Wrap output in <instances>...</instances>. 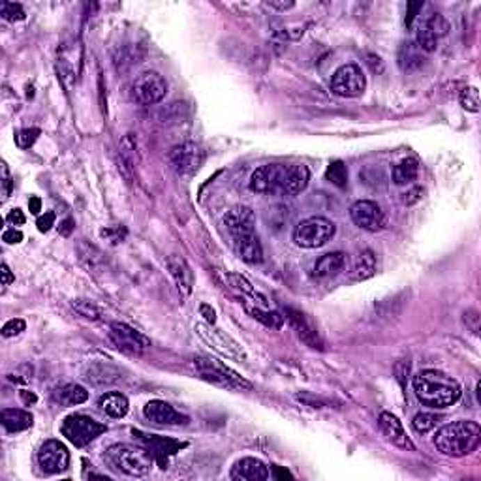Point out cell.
Here are the masks:
<instances>
[{"label":"cell","mask_w":481,"mask_h":481,"mask_svg":"<svg viewBox=\"0 0 481 481\" xmlns=\"http://www.w3.org/2000/svg\"><path fill=\"white\" fill-rule=\"evenodd\" d=\"M310 181V171L303 164H267L250 175V190L256 194L297 196Z\"/></svg>","instance_id":"obj_1"},{"label":"cell","mask_w":481,"mask_h":481,"mask_svg":"<svg viewBox=\"0 0 481 481\" xmlns=\"http://www.w3.org/2000/svg\"><path fill=\"white\" fill-rule=\"evenodd\" d=\"M412 386L419 402L434 410H442V408L455 404L463 395L461 384L455 378L434 369L418 372L413 376Z\"/></svg>","instance_id":"obj_2"},{"label":"cell","mask_w":481,"mask_h":481,"mask_svg":"<svg viewBox=\"0 0 481 481\" xmlns=\"http://www.w3.org/2000/svg\"><path fill=\"white\" fill-rule=\"evenodd\" d=\"M481 427L475 421H453L434 434V445L442 455L464 457L480 445Z\"/></svg>","instance_id":"obj_3"},{"label":"cell","mask_w":481,"mask_h":481,"mask_svg":"<svg viewBox=\"0 0 481 481\" xmlns=\"http://www.w3.org/2000/svg\"><path fill=\"white\" fill-rule=\"evenodd\" d=\"M104 459L113 470L130 478H143L150 472L152 455L147 450L130 444H113L106 450Z\"/></svg>","instance_id":"obj_4"},{"label":"cell","mask_w":481,"mask_h":481,"mask_svg":"<svg viewBox=\"0 0 481 481\" xmlns=\"http://www.w3.org/2000/svg\"><path fill=\"white\" fill-rule=\"evenodd\" d=\"M194 369L196 374L200 376L201 380L211 381V384L219 386V388L235 389V391H249V389H252V384L249 380H244L243 376L237 374L235 370L230 369L228 365H224L219 359H214V357H196Z\"/></svg>","instance_id":"obj_5"},{"label":"cell","mask_w":481,"mask_h":481,"mask_svg":"<svg viewBox=\"0 0 481 481\" xmlns=\"http://www.w3.org/2000/svg\"><path fill=\"white\" fill-rule=\"evenodd\" d=\"M337 233V226L324 216H310L301 220L294 230V243L301 249H320L329 243Z\"/></svg>","instance_id":"obj_6"},{"label":"cell","mask_w":481,"mask_h":481,"mask_svg":"<svg viewBox=\"0 0 481 481\" xmlns=\"http://www.w3.org/2000/svg\"><path fill=\"white\" fill-rule=\"evenodd\" d=\"M107 431V425L96 421V419L83 416V413H72L64 419L61 425V432L63 436H66L68 442L75 445V448H85L93 440L102 436Z\"/></svg>","instance_id":"obj_7"},{"label":"cell","mask_w":481,"mask_h":481,"mask_svg":"<svg viewBox=\"0 0 481 481\" xmlns=\"http://www.w3.org/2000/svg\"><path fill=\"white\" fill-rule=\"evenodd\" d=\"M196 333L200 335L203 340H205L211 348H213L216 354L228 357V359H233V361L246 363V352L241 344L232 338L228 333H224L219 327H214L213 324H207V322H200L196 324Z\"/></svg>","instance_id":"obj_8"},{"label":"cell","mask_w":481,"mask_h":481,"mask_svg":"<svg viewBox=\"0 0 481 481\" xmlns=\"http://www.w3.org/2000/svg\"><path fill=\"white\" fill-rule=\"evenodd\" d=\"M168 160L177 175L190 177L194 175L196 171H200V168L205 162V152L194 141H187V143L177 145L169 150Z\"/></svg>","instance_id":"obj_9"},{"label":"cell","mask_w":481,"mask_h":481,"mask_svg":"<svg viewBox=\"0 0 481 481\" xmlns=\"http://www.w3.org/2000/svg\"><path fill=\"white\" fill-rule=\"evenodd\" d=\"M168 93V81L158 72H143L132 83V96L141 106H155Z\"/></svg>","instance_id":"obj_10"},{"label":"cell","mask_w":481,"mask_h":481,"mask_svg":"<svg viewBox=\"0 0 481 481\" xmlns=\"http://www.w3.org/2000/svg\"><path fill=\"white\" fill-rule=\"evenodd\" d=\"M367 88V77L361 66L344 64L331 75V90L342 98H357Z\"/></svg>","instance_id":"obj_11"},{"label":"cell","mask_w":481,"mask_h":481,"mask_svg":"<svg viewBox=\"0 0 481 481\" xmlns=\"http://www.w3.org/2000/svg\"><path fill=\"white\" fill-rule=\"evenodd\" d=\"M109 338L120 352H125L128 356H141L145 350L150 348V340L143 333L136 331L134 327L123 322H113L109 327Z\"/></svg>","instance_id":"obj_12"},{"label":"cell","mask_w":481,"mask_h":481,"mask_svg":"<svg viewBox=\"0 0 481 481\" xmlns=\"http://www.w3.org/2000/svg\"><path fill=\"white\" fill-rule=\"evenodd\" d=\"M132 436L145 445V450L149 451L152 459H157L162 468H168L169 455H175L177 451H181L187 445L184 442L173 440V438L158 436V434H145V432L136 431V429H132Z\"/></svg>","instance_id":"obj_13"},{"label":"cell","mask_w":481,"mask_h":481,"mask_svg":"<svg viewBox=\"0 0 481 481\" xmlns=\"http://www.w3.org/2000/svg\"><path fill=\"white\" fill-rule=\"evenodd\" d=\"M38 464L45 474H61L70 466V451L61 440H45L38 451Z\"/></svg>","instance_id":"obj_14"},{"label":"cell","mask_w":481,"mask_h":481,"mask_svg":"<svg viewBox=\"0 0 481 481\" xmlns=\"http://www.w3.org/2000/svg\"><path fill=\"white\" fill-rule=\"evenodd\" d=\"M350 216L354 224L367 232H380L386 226V213L376 201L359 200L350 207Z\"/></svg>","instance_id":"obj_15"},{"label":"cell","mask_w":481,"mask_h":481,"mask_svg":"<svg viewBox=\"0 0 481 481\" xmlns=\"http://www.w3.org/2000/svg\"><path fill=\"white\" fill-rule=\"evenodd\" d=\"M143 416L150 423L162 427H179L187 425L188 416L177 412L175 408L168 404L166 400H150L143 408Z\"/></svg>","instance_id":"obj_16"},{"label":"cell","mask_w":481,"mask_h":481,"mask_svg":"<svg viewBox=\"0 0 481 481\" xmlns=\"http://www.w3.org/2000/svg\"><path fill=\"white\" fill-rule=\"evenodd\" d=\"M378 427H380L381 434L388 438L391 444L399 445L402 450L416 451V445H413L397 416H393L391 412H381L380 418H378Z\"/></svg>","instance_id":"obj_17"},{"label":"cell","mask_w":481,"mask_h":481,"mask_svg":"<svg viewBox=\"0 0 481 481\" xmlns=\"http://www.w3.org/2000/svg\"><path fill=\"white\" fill-rule=\"evenodd\" d=\"M224 226L226 230L230 232V235H232V239L239 237V235H244V233L256 232V230H254V226H256V216H254L250 207H233L232 211L226 213Z\"/></svg>","instance_id":"obj_18"},{"label":"cell","mask_w":481,"mask_h":481,"mask_svg":"<svg viewBox=\"0 0 481 481\" xmlns=\"http://www.w3.org/2000/svg\"><path fill=\"white\" fill-rule=\"evenodd\" d=\"M269 466L256 457H244L233 464L230 478L233 481H265L269 480Z\"/></svg>","instance_id":"obj_19"},{"label":"cell","mask_w":481,"mask_h":481,"mask_svg":"<svg viewBox=\"0 0 481 481\" xmlns=\"http://www.w3.org/2000/svg\"><path fill=\"white\" fill-rule=\"evenodd\" d=\"M166 265H168L169 275L173 276V281H175L177 287H179V292H181L182 295L192 294L196 276H194V271H192V267L188 265L187 260H184L182 256L173 254V256H169L168 260H166Z\"/></svg>","instance_id":"obj_20"},{"label":"cell","mask_w":481,"mask_h":481,"mask_svg":"<svg viewBox=\"0 0 481 481\" xmlns=\"http://www.w3.org/2000/svg\"><path fill=\"white\" fill-rule=\"evenodd\" d=\"M233 249L237 252V256L250 265L263 262V246L256 232L233 237Z\"/></svg>","instance_id":"obj_21"},{"label":"cell","mask_w":481,"mask_h":481,"mask_svg":"<svg viewBox=\"0 0 481 481\" xmlns=\"http://www.w3.org/2000/svg\"><path fill=\"white\" fill-rule=\"evenodd\" d=\"M286 316H287V320L292 322L294 329L297 331L299 338L306 344V346L322 350V346H324V344H322V340H320L318 331H316L314 324L310 322V320L306 318L305 314L299 313V310H294V308H286Z\"/></svg>","instance_id":"obj_22"},{"label":"cell","mask_w":481,"mask_h":481,"mask_svg":"<svg viewBox=\"0 0 481 481\" xmlns=\"http://www.w3.org/2000/svg\"><path fill=\"white\" fill-rule=\"evenodd\" d=\"M53 400L61 407H75L88 400V391L77 384H64L53 391Z\"/></svg>","instance_id":"obj_23"},{"label":"cell","mask_w":481,"mask_h":481,"mask_svg":"<svg viewBox=\"0 0 481 481\" xmlns=\"http://www.w3.org/2000/svg\"><path fill=\"white\" fill-rule=\"evenodd\" d=\"M346 265V254L344 252H329L320 258L318 262L314 263V276L318 278H327V276L338 275Z\"/></svg>","instance_id":"obj_24"},{"label":"cell","mask_w":481,"mask_h":481,"mask_svg":"<svg viewBox=\"0 0 481 481\" xmlns=\"http://www.w3.org/2000/svg\"><path fill=\"white\" fill-rule=\"evenodd\" d=\"M224 281L230 284V286L235 290V292H239L241 295H244V297H249V299H252V303L258 306H263V308H267L269 306V301L267 297L263 294H260L256 287L252 286L244 276L237 275V273H226L224 275Z\"/></svg>","instance_id":"obj_25"},{"label":"cell","mask_w":481,"mask_h":481,"mask_svg":"<svg viewBox=\"0 0 481 481\" xmlns=\"http://www.w3.org/2000/svg\"><path fill=\"white\" fill-rule=\"evenodd\" d=\"M0 419H2V425H4V429L8 432L26 431L34 423L32 413L25 412V410H19V408H4L2 413H0Z\"/></svg>","instance_id":"obj_26"},{"label":"cell","mask_w":481,"mask_h":481,"mask_svg":"<svg viewBox=\"0 0 481 481\" xmlns=\"http://www.w3.org/2000/svg\"><path fill=\"white\" fill-rule=\"evenodd\" d=\"M98 407L104 410V412L109 416V418L120 419L125 418L128 410H130V402L123 393H117V391H109V393H104L98 400Z\"/></svg>","instance_id":"obj_27"},{"label":"cell","mask_w":481,"mask_h":481,"mask_svg":"<svg viewBox=\"0 0 481 481\" xmlns=\"http://www.w3.org/2000/svg\"><path fill=\"white\" fill-rule=\"evenodd\" d=\"M376 275V256L372 250H363L356 258V263L350 271V278L354 282L369 281Z\"/></svg>","instance_id":"obj_28"},{"label":"cell","mask_w":481,"mask_h":481,"mask_svg":"<svg viewBox=\"0 0 481 481\" xmlns=\"http://www.w3.org/2000/svg\"><path fill=\"white\" fill-rule=\"evenodd\" d=\"M418 173L419 164L416 158H407V160H402V162L397 164L393 168V171H391L393 182L395 184H399V187H402V184H410V182L416 181V179H418Z\"/></svg>","instance_id":"obj_29"},{"label":"cell","mask_w":481,"mask_h":481,"mask_svg":"<svg viewBox=\"0 0 481 481\" xmlns=\"http://www.w3.org/2000/svg\"><path fill=\"white\" fill-rule=\"evenodd\" d=\"M77 258H79V262H81L88 271H96V269L102 267L104 262H106L100 250L96 249L94 244H88L87 241H79V243H77Z\"/></svg>","instance_id":"obj_30"},{"label":"cell","mask_w":481,"mask_h":481,"mask_svg":"<svg viewBox=\"0 0 481 481\" xmlns=\"http://www.w3.org/2000/svg\"><path fill=\"white\" fill-rule=\"evenodd\" d=\"M399 66L404 72H413L423 66L421 49L416 44H404L399 51Z\"/></svg>","instance_id":"obj_31"},{"label":"cell","mask_w":481,"mask_h":481,"mask_svg":"<svg viewBox=\"0 0 481 481\" xmlns=\"http://www.w3.org/2000/svg\"><path fill=\"white\" fill-rule=\"evenodd\" d=\"M244 308H246V313L252 316L254 320H258V322H262L263 325H267V327H271V329H281L282 324H284V318H282L281 314L275 313V310H265L263 306H250V305H244Z\"/></svg>","instance_id":"obj_32"},{"label":"cell","mask_w":481,"mask_h":481,"mask_svg":"<svg viewBox=\"0 0 481 481\" xmlns=\"http://www.w3.org/2000/svg\"><path fill=\"white\" fill-rule=\"evenodd\" d=\"M325 179L335 184L338 188H344L348 184V168L342 160H335L327 166V171H325Z\"/></svg>","instance_id":"obj_33"},{"label":"cell","mask_w":481,"mask_h":481,"mask_svg":"<svg viewBox=\"0 0 481 481\" xmlns=\"http://www.w3.org/2000/svg\"><path fill=\"white\" fill-rule=\"evenodd\" d=\"M421 26H425L427 31L431 32L432 36H436L438 40L442 36H445L448 34V31H450V25H448V21H445L440 13H432V15H429V17L421 23Z\"/></svg>","instance_id":"obj_34"},{"label":"cell","mask_w":481,"mask_h":481,"mask_svg":"<svg viewBox=\"0 0 481 481\" xmlns=\"http://www.w3.org/2000/svg\"><path fill=\"white\" fill-rule=\"evenodd\" d=\"M72 308H74L75 313L79 314V316H83V318H87V320H93V322L102 318L100 308L94 305L93 301H88V299L72 301Z\"/></svg>","instance_id":"obj_35"},{"label":"cell","mask_w":481,"mask_h":481,"mask_svg":"<svg viewBox=\"0 0 481 481\" xmlns=\"http://www.w3.org/2000/svg\"><path fill=\"white\" fill-rule=\"evenodd\" d=\"M438 421H440V419H438L434 413L421 412L418 413V416H413L412 427L413 431L419 432V434H427V432H431L432 429L438 425Z\"/></svg>","instance_id":"obj_36"},{"label":"cell","mask_w":481,"mask_h":481,"mask_svg":"<svg viewBox=\"0 0 481 481\" xmlns=\"http://www.w3.org/2000/svg\"><path fill=\"white\" fill-rule=\"evenodd\" d=\"M459 100H461V106L466 109V111L470 113H478L480 111V90L475 87H466L461 90V96H459Z\"/></svg>","instance_id":"obj_37"},{"label":"cell","mask_w":481,"mask_h":481,"mask_svg":"<svg viewBox=\"0 0 481 481\" xmlns=\"http://www.w3.org/2000/svg\"><path fill=\"white\" fill-rule=\"evenodd\" d=\"M0 15H2V19L12 21V23H15V21H23V19L26 17L25 10H23V6L17 4V2H2V4H0Z\"/></svg>","instance_id":"obj_38"},{"label":"cell","mask_w":481,"mask_h":481,"mask_svg":"<svg viewBox=\"0 0 481 481\" xmlns=\"http://www.w3.org/2000/svg\"><path fill=\"white\" fill-rule=\"evenodd\" d=\"M98 376H102L100 381L98 384H111V381H115L119 376H117V372L111 369V367H104V365H94L93 369L88 370V380L90 381H96L98 380Z\"/></svg>","instance_id":"obj_39"},{"label":"cell","mask_w":481,"mask_h":481,"mask_svg":"<svg viewBox=\"0 0 481 481\" xmlns=\"http://www.w3.org/2000/svg\"><path fill=\"white\" fill-rule=\"evenodd\" d=\"M38 136H40V130L38 128H25V130H19L17 136H15V143L21 149H29L32 145L36 143Z\"/></svg>","instance_id":"obj_40"},{"label":"cell","mask_w":481,"mask_h":481,"mask_svg":"<svg viewBox=\"0 0 481 481\" xmlns=\"http://www.w3.org/2000/svg\"><path fill=\"white\" fill-rule=\"evenodd\" d=\"M100 235L111 244H119L125 241L128 232H126V228H123V226H111V228H104Z\"/></svg>","instance_id":"obj_41"},{"label":"cell","mask_w":481,"mask_h":481,"mask_svg":"<svg viewBox=\"0 0 481 481\" xmlns=\"http://www.w3.org/2000/svg\"><path fill=\"white\" fill-rule=\"evenodd\" d=\"M25 327H26L25 320H21V318L10 320V322H6L4 327H2V337H6V338L17 337V335H21V333L25 331Z\"/></svg>","instance_id":"obj_42"},{"label":"cell","mask_w":481,"mask_h":481,"mask_svg":"<svg viewBox=\"0 0 481 481\" xmlns=\"http://www.w3.org/2000/svg\"><path fill=\"white\" fill-rule=\"evenodd\" d=\"M421 198H423V188L416 187V188H412V190L404 192L402 198H400V201H402L404 205H416Z\"/></svg>","instance_id":"obj_43"},{"label":"cell","mask_w":481,"mask_h":481,"mask_svg":"<svg viewBox=\"0 0 481 481\" xmlns=\"http://www.w3.org/2000/svg\"><path fill=\"white\" fill-rule=\"evenodd\" d=\"M12 190H13L12 177H10V171H8L6 164H2V198H4V200L10 198Z\"/></svg>","instance_id":"obj_44"},{"label":"cell","mask_w":481,"mask_h":481,"mask_svg":"<svg viewBox=\"0 0 481 481\" xmlns=\"http://www.w3.org/2000/svg\"><path fill=\"white\" fill-rule=\"evenodd\" d=\"M463 320H464V324L468 325L470 331L474 333V335L480 333V314H478V310H466Z\"/></svg>","instance_id":"obj_45"},{"label":"cell","mask_w":481,"mask_h":481,"mask_svg":"<svg viewBox=\"0 0 481 481\" xmlns=\"http://www.w3.org/2000/svg\"><path fill=\"white\" fill-rule=\"evenodd\" d=\"M421 8H423V2H408L407 6V17H404V25L410 29L413 23V19L418 17V12H421Z\"/></svg>","instance_id":"obj_46"},{"label":"cell","mask_w":481,"mask_h":481,"mask_svg":"<svg viewBox=\"0 0 481 481\" xmlns=\"http://www.w3.org/2000/svg\"><path fill=\"white\" fill-rule=\"evenodd\" d=\"M53 224H55V213H45V214H42L40 219H38V222H36V226H38V230L42 233H45V232H49L51 228H53Z\"/></svg>","instance_id":"obj_47"},{"label":"cell","mask_w":481,"mask_h":481,"mask_svg":"<svg viewBox=\"0 0 481 481\" xmlns=\"http://www.w3.org/2000/svg\"><path fill=\"white\" fill-rule=\"evenodd\" d=\"M2 241L8 244H17L23 241V233L19 232V230H15V228H10V230H6V232L2 233Z\"/></svg>","instance_id":"obj_48"},{"label":"cell","mask_w":481,"mask_h":481,"mask_svg":"<svg viewBox=\"0 0 481 481\" xmlns=\"http://www.w3.org/2000/svg\"><path fill=\"white\" fill-rule=\"evenodd\" d=\"M6 220L12 226H23L26 222L25 214H23V211H21V209H13V211H10V213H8V216H6Z\"/></svg>","instance_id":"obj_49"},{"label":"cell","mask_w":481,"mask_h":481,"mask_svg":"<svg viewBox=\"0 0 481 481\" xmlns=\"http://www.w3.org/2000/svg\"><path fill=\"white\" fill-rule=\"evenodd\" d=\"M200 314L203 316V320H205L207 324L214 325V322H216V313H214V308H211V306L203 303V305L200 306Z\"/></svg>","instance_id":"obj_50"},{"label":"cell","mask_w":481,"mask_h":481,"mask_svg":"<svg viewBox=\"0 0 481 481\" xmlns=\"http://www.w3.org/2000/svg\"><path fill=\"white\" fill-rule=\"evenodd\" d=\"M0 273H2V286H10L15 281V276H13V273L8 267V263H2V271Z\"/></svg>","instance_id":"obj_51"},{"label":"cell","mask_w":481,"mask_h":481,"mask_svg":"<svg viewBox=\"0 0 481 481\" xmlns=\"http://www.w3.org/2000/svg\"><path fill=\"white\" fill-rule=\"evenodd\" d=\"M74 228H75V222L72 219H66L61 224V228H58V232H61V235H64V237H68L70 233L74 232Z\"/></svg>","instance_id":"obj_52"},{"label":"cell","mask_w":481,"mask_h":481,"mask_svg":"<svg viewBox=\"0 0 481 481\" xmlns=\"http://www.w3.org/2000/svg\"><path fill=\"white\" fill-rule=\"evenodd\" d=\"M269 8H273V10H281V12H286V10H290V8H294V2H275V0H271V2H265Z\"/></svg>","instance_id":"obj_53"},{"label":"cell","mask_w":481,"mask_h":481,"mask_svg":"<svg viewBox=\"0 0 481 481\" xmlns=\"http://www.w3.org/2000/svg\"><path fill=\"white\" fill-rule=\"evenodd\" d=\"M29 209H31L32 214L40 213L42 211V200L38 196H32L31 200H29Z\"/></svg>","instance_id":"obj_54"},{"label":"cell","mask_w":481,"mask_h":481,"mask_svg":"<svg viewBox=\"0 0 481 481\" xmlns=\"http://www.w3.org/2000/svg\"><path fill=\"white\" fill-rule=\"evenodd\" d=\"M21 399H23L25 404H36L38 402V397L34 393H31V391H21Z\"/></svg>","instance_id":"obj_55"},{"label":"cell","mask_w":481,"mask_h":481,"mask_svg":"<svg viewBox=\"0 0 481 481\" xmlns=\"http://www.w3.org/2000/svg\"><path fill=\"white\" fill-rule=\"evenodd\" d=\"M273 470H275L276 474L281 475V478H292V474H287V472H284V470H281V468H278V466H275V468H273Z\"/></svg>","instance_id":"obj_56"}]
</instances>
